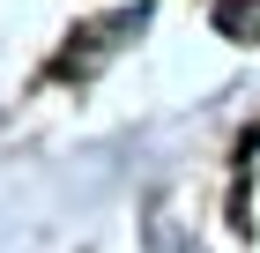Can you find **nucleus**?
<instances>
[{
	"label": "nucleus",
	"mask_w": 260,
	"mask_h": 253,
	"mask_svg": "<svg viewBox=\"0 0 260 253\" xmlns=\"http://www.w3.org/2000/svg\"><path fill=\"white\" fill-rule=\"evenodd\" d=\"M216 30L238 45H260V0H216Z\"/></svg>",
	"instance_id": "obj_1"
},
{
	"label": "nucleus",
	"mask_w": 260,
	"mask_h": 253,
	"mask_svg": "<svg viewBox=\"0 0 260 253\" xmlns=\"http://www.w3.org/2000/svg\"><path fill=\"white\" fill-rule=\"evenodd\" d=\"M179 253H186V246H179Z\"/></svg>",
	"instance_id": "obj_2"
}]
</instances>
